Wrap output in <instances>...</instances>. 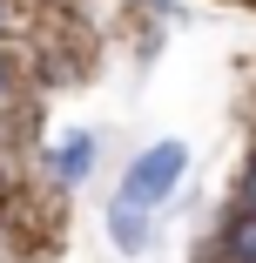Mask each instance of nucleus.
<instances>
[{
  "label": "nucleus",
  "mask_w": 256,
  "mask_h": 263,
  "mask_svg": "<svg viewBox=\"0 0 256 263\" xmlns=\"http://www.w3.org/2000/svg\"><path fill=\"white\" fill-rule=\"evenodd\" d=\"M182 169H189V148H182V142H155V148H148L142 162L128 169L122 196H135V202H148V209H155V196H169V182H175Z\"/></svg>",
  "instance_id": "1"
},
{
  "label": "nucleus",
  "mask_w": 256,
  "mask_h": 263,
  "mask_svg": "<svg viewBox=\"0 0 256 263\" xmlns=\"http://www.w3.org/2000/svg\"><path fill=\"white\" fill-rule=\"evenodd\" d=\"M108 236H115L122 250H142V243H148V202L115 196V202H108Z\"/></svg>",
  "instance_id": "2"
},
{
  "label": "nucleus",
  "mask_w": 256,
  "mask_h": 263,
  "mask_svg": "<svg viewBox=\"0 0 256 263\" xmlns=\"http://www.w3.org/2000/svg\"><path fill=\"white\" fill-rule=\"evenodd\" d=\"M88 169H94V135H68V142L54 148V176H61V182H81Z\"/></svg>",
  "instance_id": "3"
},
{
  "label": "nucleus",
  "mask_w": 256,
  "mask_h": 263,
  "mask_svg": "<svg viewBox=\"0 0 256 263\" xmlns=\"http://www.w3.org/2000/svg\"><path fill=\"white\" fill-rule=\"evenodd\" d=\"M229 256L236 263H256V202L229 216Z\"/></svg>",
  "instance_id": "4"
},
{
  "label": "nucleus",
  "mask_w": 256,
  "mask_h": 263,
  "mask_svg": "<svg viewBox=\"0 0 256 263\" xmlns=\"http://www.w3.org/2000/svg\"><path fill=\"white\" fill-rule=\"evenodd\" d=\"M243 202H256V169H249V196H243Z\"/></svg>",
  "instance_id": "5"
},
{
  "label": "nucleus",
  "mask_w": 256,
  "mask_h": 263,
  "mask_svg": "<svg viewBox=\"0 0 256 263\" xmlns=\"http://www.w3.org/2000/svg\"><path fill=\"white\" fill-rule=\"evenodd\" d=\"M0 95H7V68H0Z\"/></svg>",
  "instance_id": "6"
},
{
  "label": "nucleus",
  "mask_w": 256,
  "mask_h": 263,
  "mask_svg": "<svg viewBox=\"0 0 256 263\" xmlns=\"http://www.w3.org/2000/svg\"><path fill=\"white\" fill-rule=\"evenodd\" d=\"M0 21H7V14H0Z\"/></svg>",
  "instance_id": "7"
}]
</instances>
